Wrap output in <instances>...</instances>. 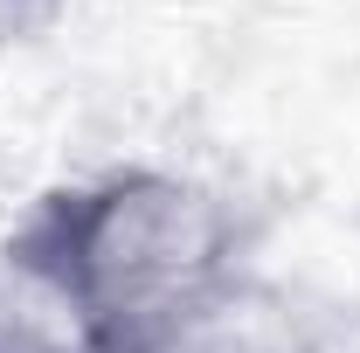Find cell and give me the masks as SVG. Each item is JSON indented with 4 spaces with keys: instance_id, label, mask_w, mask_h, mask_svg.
<instances>
[{
    "instance_id": "6da1fadb",
    "label": "cell",
    "mask_w": 360,
    "mask_h": 353,
    "mask_svg": "<svg viewBox=\"0 0 360 353\" xmlns=\"http://www.w3.org/2000/svg\"><path fill=\"white\" fill-rule=\"evenodd\" d=\"M257 229L215 180L97 167L42 187L0 236L7 284L77 353H201L250 284Z\"/></svg>"
},
{
    "instance_id": "3957f363",
    "label": "cell",
    "mask_w": 360,
    "mask_h": 353,
    "mask_svg": "<svg viewBox=\"0 0 360 353\" xmlns=\"http://www.w3.org/2000/svg\"><path fill=\"white\" fill-rule=\"evenodd\" d=\"M56 7H63V0H0V28H35Z\"/></svg>"
},
{
    "instance_id": "7a4b0ae2",
    "label": "cell",
    "mask_w": 360,
    "mask_h": 353,
    "mask_svg": "<svg viewBox=\"0 0 360 353\" xmlns=\"http://www.w3.org/2000/svg\"><path fill=\"white\" fill-rule=\"evenodd\" d=\"M0 353H77V347L42 305H28L21 291L0 284Z\"/></svg>"
}]
</instances>
